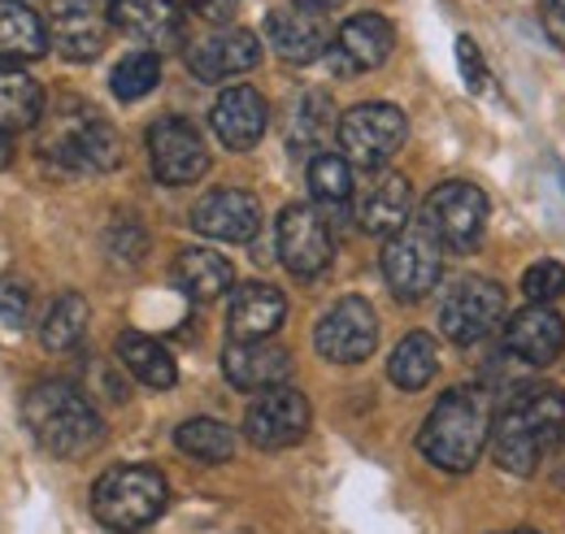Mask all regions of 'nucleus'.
Wrapping results in <instances>:
<instances>
[{
  "label": "nucleus",
  "instance_id": "ea45409f",
  "mask_svg": "<svg viewBox=\"0 0 565 534\" xmlns=\"http://www.w3.org/2000/svg\"><path fill=\"white\" fill-rule=\"evenodd\" d=\"M300 9H313V13H327V9H335V4H344V0H296Z\"/></svg>",
  "mask_w": 565,
  "mask_h": 534
},
{
  "label": "nucleus",
  "instance_id": "5701e85b",
  "mask_svg": "<svg viewBox=\"0 0 565 534\" xmlns=\"http://www.w3.org/2000/svg\"><path fill=\"white\" fill-rule=\"evenodd\" d=\"M396 49V31L383 13H356L340 26L331 57L340 62V70H374L383 66Z\"/></svg>",
  "mask_w": 565,
  "mask_h": 534
},
{
  "label": "nucleus",
  "instance_id": "9b49d317",
  "mask_svg": "<svg viewBox=\"0 0 565 534\" xmlns=\"http://www.w3.org/2000/svg\"><path fill=\"white\" fill-rule=\"evenodd\" d=\"M148 165L166 188H188L210 170V148L188 118H157L148 127Z\"/></svg>",
  "mask_w": 565,
  "mask_h": 534
},
{
  "label": "nucleus",
  "instance_id": "473e14b6",
  "mask_svg": "<svg viewBox=\"0 0 565 534\" xmlns=\"http://www.w3.org/2000/svg\"><path fill=\"white\" fill-rule=\"evenodd\" d=\"M309 192L327 213L353 201V165L344 152H318L309 157Z\"/></svg>",
  "mask_w": 565,
  "mask_h": 534
},
{
  "label": "nucleus",
  "instance_id": "dca6fc26",
  "mask_svg": "<svg viewBox=\"0 0 565 534\" xmlns=\"http://www.w3.org/2000/svg\"><path fill=\"white\" fill-rule=\"evenodd\" d=\"M257 62H262V40L239 26H222L188 49V70L201 83H226L235 74H248Z\"/></svg>",
  "mask_w": 565,
  "mask_h": 534
},
{
  "label": "nucleus",
  "instance_id": "f3484780",
  "mask_svg": "<svg viewBox=\"0 0 565 534\" xmlns=\"http://www.w3.org/2000/svg\"><path fill=\"white\" fill-rule=\"evenodd\" d=\"M210 127L213 135L222 139V148L231 152H248L262 143V135L270 127V105L257 87H226L217 100H213V114H210Z\"/></svg>",
  "mask_w": 565,
  "mask_h": 534
},
{
  "label": "nucleus",
  "instance_id": "a19ab883",
  "mask_svg": "<svg viewBox=\"0 0 565 534\" xmlns=\"http://www.w3.org/2000/svg\"><path fill=\"white\" fill-rule=\"evenodd\" d=\"M553 473H557V487L565 491V439H562V448H557V466H553Z\"/></svg>",
  "mask_w": 565,
  "mask_h": 534
},
{
  "label": "nucleus",
  "instance_id": "4468645a",
  "mask_svg": "<svg viewBox=\"0 0 565 534\" xmlns=\"http://www.w3.org/2000/svg\"><path fill=\"white\" fill-rule=\"evenodd\" d=\"M192 226L217 244H248L262 231V204L239 188H217V192H205L196 201Z\"/></svg>",
  "mask_w": 565,
  "mask_h": 534
},
{
  "label": "nucleus",
  "instance_id": "37998d69",
  "mask_svg": "<svg viewBox=\"0 0 565 534\" xmlns=\"http://www.w3.org/2000/svg\"><path fill=\"white\" fill-rule=\"evenodd\" d=\"M509 534H540V531H509Z\"/></svg>",
  "mask_w": 565,
  "mask_h": 534
},
{
  "label": "nucleus",
  "instance_id": "b1692460",
  "mask_svg": "<svg viewBox=\"0 0 565 534\" xmlns=\"http://www.w3.org/2000/svg\"><path fill=\"white\" fill-rule=\"evenodd\" d=\"M287 318V300H282L279 287L270 282H244L235 296H231V309H226V331L231 339H270Z\"/></svg>",
  "mask_w": 565,
  "mask_h": 534
},
{
  "label": "nucleus",
  "instance_id": "f257e3e1",
  "mask_svg": "<svg viewBox=\"0 0 565 534\" xmlns=\"http://www.w3.org/2000/svg\"><path fill=\"white\" fill-rule=\"evenodd\" d=\"M565 439V392L562 387H522L492 417V461L513 478H531L548 457H557Z\"/></svg>",
  "mask_w": 565,
  "mask_h": 534
},
{
  "label": "nucleus",
  "instance_id": "2eb2a0df",
  "mask_svg": "<svg viewBox=\"0 0 565 534\" xmlns=\"http://www.w3.org/2000/svg\"><path fill=\"white\" fill-rule=\"evenodd\" d=\"M222 374L239 392H270L282 387L291 374V352L279 348L275 339H231L222 352Z\"/></svg>",
  "mask_w": 565,
  "mask_h": 534
},
{
  "label": "nucleus",
  "instance_id": "6e6552de",
  "mask_svg": "<svg viewBox=\"0 0 565 534\" xmlns=\"http://www.w3.org/2000/svg\"><path fill=\"white\" fill-rule=\"evenodd\" d=\"M405 135H409V122L396 105L370 100V105H356L340 118V152L356 170H383L401 152Z\"/></svg>",
  "mask_w": 565,
  "mask_h": 534
},
{
  "label": "nucleus",
  "instance_id": "c85d7f7f",
  "mask_svg": "<svg viewBox=\"0 0 565 534\" xmlns=\"http://www.w3.org/2000/svg\"><path fill=\"white\" fill-rule=\"evenodd\" d=\"M44 118V92L40 83L18 66H0V135L26 131Z\"/></svg>",
  "mask_w": 565,
  "mask_h": 534
},
{
  "label": "nucleus",
  "instance_id": "7ed1b4c3",
  "mask_svg": "<svg viewBox=\"0 0 565 534\" xmlns=\"http://www.w3.org/2000/svg\"><path fill=\"white\" fill-rule=\"evenodd\" d=\"M492 439V413L479 387H452L426 413L418 452L444 473H470Z\"/></svg>",
  "mask_w": 565,
  "mask_h": 534
},
{
  "label": "nucleus",
  "instance_id": "f8f14e48",
  "mask_svg": "<svg viewBox=\"0 0 565 534\" xmlns=\"http://www.w3.org/2000/svg\"><path fill=\"white\" fill-rule=\"evenodd\" d=\"M309 400L305 392L296 387H270V392H257V400L248 404L244 413V435L253 448H266V452H279V448H291L309 435Z\"/></svg>",
  "mask_w": 565,
  "mask_h": 534
},
{
  "label": "nucleus",
  "instance_id": "e433bc0d",
  "mask_svg": "<svg viewBox=\"0 0 565 534\" xmlns=\"http://www.w3.org/2000/svg\"><path fill=\"white\" fill-rule=\"evenodd\" d=\"M457 62H461V74H466V87H470V92H483V83H488V70H483L479 44H475L470 35H461V40H457Z\"/></svg>",
  "mask_w": 565,
  "mask_h": 534
},
{
  "label": "nucleus",
  "instance_id": "7c9ffc66",
  "mask_svg": "<svg viewBox=\"0 0 565 534\" xmlns=\"http://www.w3.org/2000/svg\"><path fill=\"white\" fill-rule=\"evenodd\" d=\"M174 444L183 457L201 461V466H222L235 457V430L226 421H213V417H192L174 430Z\"/></svg>",
  "mask_w": 565,
  "mask_h": 534
},
{
  "label": "nucleus",
  "instance_id": "1a4fd4ad",
  "mask_svg": "<svg viewBox=\"0 0 565 534\" xmlns=\"http://www.w3.org/2000/svg\"><path fill=\"white\" fill-rule=\"evenodd\" d=\"M504 322V291L492 278H457L439 300V331L457 348H475Z\"/></svg>",
  "mask_w": 565,
  "mask_h": 534
},
{
  "label": "nucleus",
  "instance_id": "cd10ccee",
  "mask_svg": "<svg viewBox=\"0 0 565 534\" xmlns=\"http://www.w3.org/2000/svg\"><path fill=\"white\" fill-rule=\"evenodd\" d=\"M118 361H122L127 374H136L143 387H152V392H170V387L179 383L174 356H170L152 334H140V331L118 334Z\"/></svg>",
  "mask_w": 565,
  "mask_h": 534
},
{
  "label": "nucleus",
  "instance_id": "20e7f679",
  "mask_svg": "<svg viewBox=\"0 0 565 534\" xmlns=\"http://www.w3.org/2000/svg\"><path fill=\"white\" fill-rule=\"evenodd\" d=\"M40 152L74 174H109L122 161V139L96 109L62 105L40 131Z\"/></svg>",
  "mask_w": 565,
  "mask_h": 534
},
{
  "label": "nucleus",
  "instance_id": "aec40b11",
  "mask_svg": "<svg viewBox=\"0 0 565 534\" xmlns=\"http://www.w3.org/2000/svg\"><path fill=\"white\" fill-rule=\"evenodd\" d=\"M109 22L131 40L148 44V53H166L183 44V9L179 0H114Z\"/></svg>",
  "mask_w": 565,
  "mask_h": 534
},
{
  "label": "nucleus",
  "instance_id": "393cba45",
  "mask_svg": "<svg viewBox=\"0 0 565 534\" xmlns=\"http://www.w3.org/2000/svg\"><path fill=\"white\" fill-rule=\"evenodd\" d=\"M340 135V122H335V100L318 87L300 92L287 109V148L296 157H318L327 152V139Z\"/></svg>",
  "mask_w": 565,
  "mask_h": 534
},
{
  "label": "nucleus",
  "instance_id": "423d86ee",
  "mask_svg": "<svg viewBox=\"0 0 565 534\" xmlns=\"http://www.w3.org/2000/svg\"><path fill=\"white\" fill-rule=\"evenodd\" d=\"M488 196L483 188L466 183V179H448L439 183L423 204V226L448 248V253H470L483 244L488 231Z\"/></svg>",
  "mask_w": 565,
  "mask_h": 534
},
{
  "label": "nucleus",
  "instance_id": "4c0bfd02",
  "mask_svg": "<svg viewBox=\"0 0 565 534\" xmlns=\"http://www.w3.org/2000/svg\"><path fill=\"white\" fill-rule=\"evenodd\" d=\"M196 18H205V22H231L235 18V9H239V0H183Z\"/></svg>",
  "mask_w": 565,
  "mask_h": 534
},
{
  "label": "nucleus",
  "instance_id": "c9c22d12",
  "mask_svg": "<svg viewBox=\"0 0 565 534\" xmlns=\"http://www.w3.org/2000/svg\"><path fill=\"white\" fill-rule=\"evenodd\" d=\"M26 313H31V296L18 278H0V322L4 327H26Z\"/></svg>",
  "mask_w": 565,
  "mask_h": 534
},
{
  "label": "nucleus",
  "instance_id": "f704fd0d",
  "mask_svg": "<svg viewBox=\"0 0 565 534\" xmlns=\"http://www.w3.org/2000/svg\"><path fill=\"white\" fill-rule=\"evenodd\" d=\"M522 291H526L531 305H553V300L565 291V266L562 261H553V257L535 261V266L522 274Z\"/></svg>",
  "mask_w": 565,
  "mask_h": 534
},
{
  "label": "nucleus",
  "instance_id": "a878e982",
  "mask_svg": "<svg viewBox=\"0 0 565 534\" xmlns=\"http://www.w3.org/2000/svg\"><path fill=\"white\" fill-rule=\"evenodd\" d=\"M49 26L26 0H0V66L35 62L49 53Z\"/></svg>",
  "mask_w": 565,
  "mask_h": 534
},
{
  "label": "nucleus",
  "instance_id": "a211bd4d",
  "mask_svg": "<svg viewBox=\"0 0 565 534\" xmlns=\"http://www.w3.org/2000/svg\"><path fill=\"white\" fill-rule=\"evenodd\" d=\"M504 348H509V356H518L522 365H535V370L553 365L565 352L562 313H557L553 305H526V309H518V313L509 318V327H504Z\"/></svg>",
  "mask_w": 565,
  "mask_h": 534
},
{
  "label": "nucleus",
  "instance_id": "f03ea898",
  "mask_svg": "<svg viewBox=\"0 0 565 534\" xmlns=\"http://www.w3.org/2000/svg\"><path fill=\"white\" fill-rule=\"evenodd\" d=\"M22 421L31 430V439L62 457V461H78L87 452H96L105 444V421L96 413V404L87 400L78 387L62 383V378H49V383H35L22 400Z\"/></svg>",
  "mask_w": 565,
  "mask_h": 534
},
{
  "label": "nucleus",
  "instance_id": "bb28decb",
  "mask_svg": "<svg viewBox=\"0 0 565 534\" xmlns=\"http://www.w3.org/2000/svg\"><path fill=\"white\" fill-rule=\"evenodd\" d=\"M170 278H174V287H179L183 296H192V300H217L222 291H231L235 269H231L226 257H217L210 248H183V253L174 257Z\"/></svg>",
  "mask_w": 565,
  "mask_h": 534
},
{
  "label": "nucleus",
  "instance_id": "c756f323",
  "mask_svg": "<svg viewBox=\"0 0 565 534\" xmlns=\"http://www.w3.org/2000/svg\"><path fill=\"white\" fill-rule=\"evenodd\" d=\"M435 370H439V348H435V339L423 331L405 334V339L396 343L392 361H387V378H392L401 392H423L426 383L435 378Z\"/></svg>",
  "mask_w": 565,
  "mask_h": 534
},
{
  "label": "nucleus",
  "instance_id": "2f4dec72",
  "mask_svg": "<svg viewBox=\"0 0 565 534\" xmlns=\"http://www.w3.org/2000/svg\"><path fill=\"white\" fill-rule=\"evenodd\" d=\"M87 318H92L87 300H83L78 291H62V296L49 305L44 322H40V343H44L49 352H71V348L83 343V334H87Z\"/></svg>",
  "mask_w": 565,
  "mask_h": 534
},
{
  "label": "nucleus",
  "instance_id": "9d476101",
  "mask_svg": "<svg viewBox=\"0 0 565 534\" xmlns=\"http://www.w3.org/2000/svg\"><path fill=\"white\" fill-rule=\"evenodd\" d=\"M313 348L331 365H361L379 348V318H374L370 300H361V296L335 300L313 327Z\"/></svg>",
  "mask_w": 565,
  "mask_h": 534
},
{
  "label": "nucleus",
  "instance_id": "39448f33",
  "mask_svg": "<svg viewBox=\"0 0 565 534\" xmlns=\"http://www.w3.org/2000/svg\"><path fill=\"white\" fill-rule=\"evenodd\" d=\"M170 504V487L152 466H118L96 478L92 517L114 534H136L152 526Z\"/></svg>",
  "mask_w": 565,
  "mask_h": 534
},
{
  "label": "nucleus",
  "instance_id": "4be33fe9",
  "mask_svg": "<svg viewBox=\"0 0 565 534\" xmlns=\"http://www.w3.org/2000/svg\"><path fill=\"white\" fill-rule=\"evenodd\" d=\"M409 209H414V188L405 174H379L361 196H356V226L365 235L392 239L409 226Z\"/></svg>",
  "mask_w": 565,
  "mask_h": 534
},
{
  "label": "nucleus",
  "instance_id": "0eeeda50",
  "mask_svg": "<svg viewBox=\"0 0 565 534\" xmlns=\"http://www.w3.org/2000/svg\"><path fill=\"white\" fill-rule=\"evenodd\" d=\"M439 274H444V244L426 231L423 222L418 226L409 222L401 235H392L383 244V278H387L396 300L418 305L423 296H430L439 287Z\"/></svg>",
  "mask_w": 565,
  "mask_h": 534
},
{
  "label": "nucleus",
  "instance_id": "412c9836",
  "mask_svg": "<svg viewBox=\"0 0 565 534\" xmlns=\"http://www.w3.org/2000/svg\"><path fill=\"white\" fill-rule=\"evenodd\" d=\"M266 44L291 66H309L331 49V26L313 9H275L266 18Z\"/></svg>",
  "mask_w": 565,
  "mask_h": 534
},
{
  "label": "nucleus",
  "instance_id": "58836bf2",
  "mask_svg": "<svg viewBox=\"0 0 565 534\" xmlns=\"http://www.w3.org/2000/svg\"><path fill=\"white\" fill-rule=\"evenodd\" d=\"M544 31L553 44L565 49V0H544Z\"/></svg>",
  "mask_w": 565,
  "mask_h": 534
},
{
  "label": "nucleus",
  "instance_id": "ddd939ff",
  "mask_svg": "<svg viewBox=\"0 0 565 534\" xmlns=\"http://www.w3.org/2000/svg\"><path fill=\"white\" fill-rule=\"evenodd\" d=\"M335 257L331 222L313 204H287L279 213V261L296 278H318Z\"/></svg>",
  "mask_w": 565,
  "mask_h": 534
},
{
  "label": "nucleus",
  "instance_id": "6ab92c4d",
  "mask_svg": "<svg viewBox=\"0 0 565 534\" xmlns=\"http://www.w3.org/2000/svg\"><path fill=\"white\" fill-rule=\"evenodd\" d=\"M109 18L92 9V0H57L49 18V40L66 62H96L109 40Z\"/></svg>",
  "mask_w": 565,
  "mask_h": 534
},
{
  "label": "nucleus",
  "instance_id": "79ce46f5",
  "mask_svg": "<svg viewBox=\"0 0 565 534\" xmlns=\"http://www.w3.org/2000/svg\"><path fill=\"white\" fill-rule=\"evenodd\" d=\"M13 161V143H9V135H0V170Z\"/></svg>",
  "mask_w": 565,
  "mask_h": 534
},
{
  "label": "nucleus",
  "instance_id": "72a5a7b5",
  "mask_svg": "<svg viewBox=\"0 0 565 534\" xmlns=\"http://www.w3.org/2000/svg\"><path fill=\"white\" fill-rule=\"evenodd\" d=\"M157 83H161V57L148 53V49L127 53V57L114 66V74H109V87H114L118 100H143Z\"/></svg>",
  "mask_w": 565,
  "mask_h": 534
}]
</instances>
